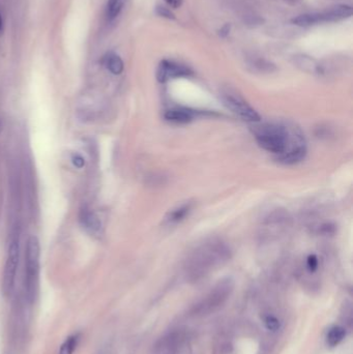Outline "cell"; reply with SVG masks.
I'll return each mask as SVG.
<instances>
[{
    "instance_id": "6da1fadb",
    "label": "cell",
    "mask_w": 353,
    "mask_h": 354,
    "mask_svg": "<svg viewBox=\"0 0 353 354\" xmlns=\"http://www.w3.org/2000/svg\"><path fill=\"white\" fill-rule=\"evenodd\" d=\"M254 137L264 150L278 155L285 165H294L305 159L307 145L301 131L281 123H263L254 128Z\"/></svg>"
},
{
    "instance_id": "7a4b0ae2",
    "label": "cell",
    "mask_w": 353,
    "mask_h": 354,
    "mask_svg": "<svg viewBox=\"0 0 353 354\" xmlns=\"http://www.w3.org/2000/svg\"><path fill=\"white\" fill-rule=\"evenodd\" d=\"M231 257L229 246L219 238L197 245L185 262V275L190 282H198L219 268Z\"/></svg>"
},
{
    "instance_id": "3957f363",
    "label": "cell",
    "mask_w": 353,
    "mask_h": 354,
    "mask_svg": "<svg viewBox=\"0 0 353 354\" xmlns=\"http://www.w3.org/2000/svg\"><path fill=\"white\" fill-rule=\"evenodd\" d=\"M233 288L234 284L231 279H222L195 304L191 314L194 317H204L215 313L228 300Z\"/></svg>"
},
{
    "instance_id": "277c9868",
    "label": "cell",
    "mask_w": 353,
    "mask_h": 354,
    "mask_svg": "<svg viewBox=\"0 0 353 354\" xmlns=\"http://www.w3.org/2000/svg\"><path fill=\"white\" fill-rule=\"evenodd\" d=\"M351 16H352V7L350 5L342 4V5H336L333 7V9L322 13L300 15L297 18H293L291 22L297 26H311V25H317V24L320 23L341 21L344 19L350 18Z\"/></svg>"
},
{
    "instance_id": "5b68a950",
    "label": "cell",
    "mask_w": 353,
    "mask_h": 354,
    "mask_svg": "<svg viewBox=\"0 0 353 354\" xmlns=\"http://www.w3.org/2000/svg\"><path fill=\"white\" fill-rule=\"evenodd\" d=\"M39 242L36 236H30L26 248V287L30 298H34L39 270Z\"/></svg>"
},
{
    "instance_id": "8992f818",
    "label": "cell",
    "mask_w": 353,
    "mask_h": 354,
    "mask_svg": "<svg viewBox=\"0 0 353 354\" xmlns=\"http://www.w3.org/2000/svg\"><path fill=\"white\" fill-rule=\"evenodd\" d=\"M222 101L230 111L242 120L253 123L260 122V115L240 94L232 92H225L222 93Z\"/></svg>"
},
{
    "instance_id": "52a82bcc",
    "label": "cell",
    "mask_w": 353,
    "mask_h": 354,
    "mask_svg": "<svg viewBox=\"0 0 353 354\" xmlns=\"http://www.w3.org/2000/svg\"><path fill=\"white\" fill-rule=\"evenodd\" d=\"M19 256H20L19 241L15 240L12 242L10 245L9 254H7V258L4 266L3 291L5 294H10L14 288L16 275H17Z\"/></svg>"
},
{
    "instance_id": "ba28073f",
    "label": "cell",
    "mask_w": 353,
    "mask_h": 354,
    "mask_svg": "<svg viewBox=\"0 0 353 354\" xmlns=\"http://www.w3.org/2000/svg\"><path fill=\"white\" fill-rule=\"evenodd\" d=\"M192 75L193 72L191 69H188L184 64L170 60L161 61L157 71V79L161 83H165L171 79L190 77Z\"/></svg>"
},
{
    "instance_id": "9c48e42d",
    "label": "cell",
    "mask_w": 353,
    "mask_h": 354,
    "mask_svg": "<svg viewBox=\"0 0 353 354\" xmlns=\"http://www.w3.org/2000/svg\"><path fill=\"white\" fill-rule=\"evenodd\" d=\"M185 340L184 334L173 331L163 335L155 344L153 354H178Z\"/></svg>"
},
{
    "instance_id": "30bf717a",
    "label": "cell",
    "mask_w": 353,
    "mask_h": 354,
    "mask_svg": "<svg viewBox=\"0 0 353 354\" xmlns=\"http://www.w3.org/2000/svg\"><path fill=\"white\" fill-rule=\"evenodd\" d=\"M197 114H199V111H194L187 108H182V107H176V108H171L165 112L166 120L173 122V123H179V125H184V123H187L192 121Z\"/></svg>"
},
{
    "instance_id": "8fae6325",
    "label": "cell",
    "mask_w": 353,
    "mask_h": 354,
    "mask_svg": "<svg viewBox=\"0 0 353 354\" xmlns=\"http://www.w3.org/2000/svg\"><path fill=\"white\" fill-rule=\"evenodd\" d=\"M80 222L89 233L98 234L102 230V222L95 213L89 209H83L80 215Z\"/></svg>"
},
{
    "instance_id": "7c38bea8",
    "label": "cell",
    "mask_w": 353,
    "mask_h": 354,
    "mask_svg": "<svg viewBox=\"0 0 353 354\" xmlns=\"http://www.w3.org/2000/svg\"><path fill=\"white\" fill-rule=\"evenodd\" d=\"M102 64L113 75H120L124 72V61L115 52H107L102 58Z\"/></svg>"
},
{
    "instance_id": "4fadbf2b",
    "label": "cell",
    "mask_w": 353,
    "mask_h": 354,
    "mask_svg": "<svg viewBox=\"0 0 353 354\" xmlns=\"http://www.w3.org/2000/svg\"><path fill=\"white\" fill-rule=\"evenodd\" d=\"M192 207L193 204L191 202H187L174 208L173 210H171L165 218V224L168 226H172L180 223V222L184 221L188 216V213L192 210Z\"/></svg>"
},
{
    "instance_id": "5bb4252c",
    "label": "cell",
    "mask_w": 353,
    "mask_h": 354,
    "mask_svg": "<svg viewBox=\"0 0 353 354\" xmlns=\"http://www.w3.org/2000/svg\"><path fill=\"white\" fill-rule=\"evenodd\" d=\"M127 2V0H108L106 5V16L108 21L116 19Z\"/></svg>"
},
{
    "instance_id": "9a60e30c",
    "label": "cell",
    "mask_w": 353,
    "mask_h": 354,
    "mask_svg": "<svg viewBox=\"0 0 353 354\" xmlns=\"http://www.w3.org/2000/svg\"><path fill=\"white\" fill-rule=\"evenodd\" d=\"M345 335H346L345 328H343L342 326H334L331 328L330 332L327 333L326 342L332 347H334V346L339 345L344 340Z\"/></svg>"
},
{
    "instance_id": "2e32d148",
    "label": "cell",
    "mask_w": 353,
    "mask_h": 354,
    "mask_svg": "<svg viewBox=\"0 0 353 354\" xmlns=\"http://www.w3.org/2000/svg\"><path fill=\"white\" fill-rule=\"evenodd\" d=\"M78 342H79V336L77 335L69 336L61 345L58 354H73L74 351L77 348Z\"/></svg>"
},
{
    "instance_id": "e0dca14e",
    "label": "cell",
    "mask_w": 353,
    "mask_h": 354,
    "mask_svg": "<svg viewBox=\"0 0 353 354\" xmlns=\"http://www.w3.org/2000/svg\"><path fill=\"white\" fill-rule=\"evenodd\" d=\"M72 163H73L74 166H75L78 169H82L85 166V160H84L83 156H82L79 153H74L72 155Z\"/></svg>"
},
{
    "instance_id": "ac0fdd59",
    "label": "cell",
    "mask_w": 353,
    "mask_h": 354,
    "mask_svg": "<svg viewBox=\"0 0 353 354\" xmlns=\"http://www.w3.org/2000/svg\"><path fill=\"white\" fill-rule=\"evenodd\" d=\"M265 325L269 331H277L279 328V321L274 316H267L265 318Z\"/></svg>"
},
{
    "instance_id": "d6986e66",
    "label": "cell",
    "mask_w": 353,
    "mask_h": 354,
    "mask_svg": "<svg viewBox=\"0 0 353 354\" xmlns=\"http://www.w3.org/2000/svg\"><path fill=\"white\" fill-rule=\"evenodd\" d=\"M307 266L310 271H315L318 267V258L315 255H310L307 260Z\"/></svg>"
},
{
    "instance_id": "ffe728a7",
    "label": "cell",
    "mask_w": 353,
    "mask_h": 354,
    "mask_svg": "<svg viewBox=\"0 0 353 354\" xmlns=\"http://www.w3.org/2000/svg\"><path fill=\"white\" fill-rule=\"evenodd\" d=\"M158 14L160 16H162V17H166L168 19H173V14H172L169 10H167L166 7H162V6H158V10H157Z\"/></svg>"
},
{
    "instance_id": "44dd1931",
    "label": "cell",
    "mask_w": 353,
    "mask_h": 354,
    "mask_svg": "<svg viewBox=\"0 0 353 354\" xmlns=\"http://www.w3.org/2000/svg\"><path fill=\"white\" fill-rule=\"evenodd\" d=\"M169 6L173 7V9H178V7L183 4V0H164Z\"/></svg>"
},
{
    "instance_id": "7402d4cb",
    "label": "cell",
    "mask_w": 353,
    "mask_h": 354,
    "mask_svg": "<svg viewBox=\"0 0 353 354\" xmlns=\"http://www.w3.org/2000/svg\"><path fill=\"white\" fill-rule=\"evenodd\" d=\"M2 30H3V20H2L1 13H0V35L2 34Z\"/></svg>"
}]
</instances>
